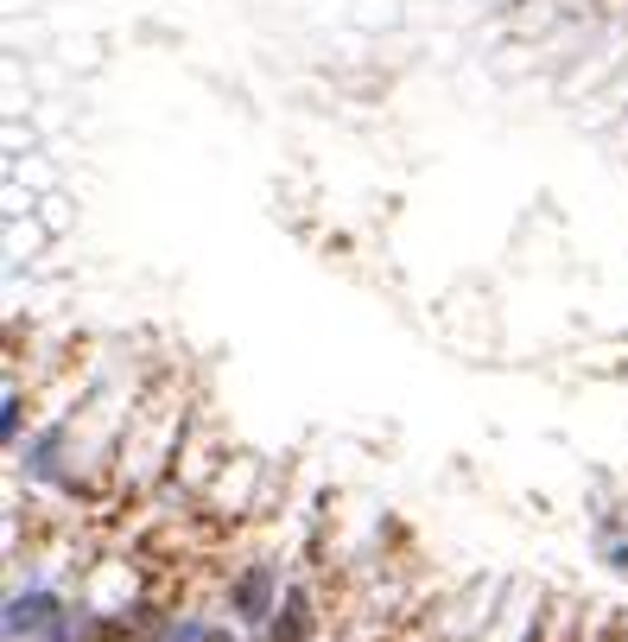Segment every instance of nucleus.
I'll list each match as a JSON object with an SVG mask.
<instances>
[{
	"label": "nucleus",
	"instance_id": "3",
	"mask_svg": "<svg viewBox=\"0 0 628 642\" xmlns=\"http://www.w3.org/2000/svg\"><path fill=\"white\" fill-rule=\"evenodd\" d=\"M0 433H7V439L20 433V401H13V394H7V413H0Z\"/></svg>",
	"mask_w": 628,
	"mask_h": 642
},
{
	"label": "nucleus",
	"instance_id": "2",
	"mask_svg": "<svg viewBox=\"0 0 628 642\" xmlns=\"http://www.w3.org/2000/svg\"><path fill=\"white\" fill-rule=\"evenodd\" d=\"M235 604H242V617H267V572H248L242 591H235Z\"/></svg>",
	"mask_w": 628,
	"mask_h": 642
},
{
	"label": "nucleus",
	"instance_id": "4",
	"mask_svg": "<svg viewBox=\"0 0 628 642\" xmlns=\"http://www.w3.org/2000/svg\"><path fill=\"white\" fill-rule=\"evenodd\" d=\"M616 566H622V572H628V547H622V554H616Z\"/></svg>",
	"mask_w": 628,
	"mask_h": 642
},
{
	"label": "nucleus",
	"instance_id": "1",
	"mask_svg": "<svg viewBox=\"0 0 628 642\" xmlns=\"http://www.w3.org/2000/svg\"><path fill=\"white\" fill-rule=\"evenodd\" d=\"M7 636L13 642H57V598H51V591H25V598H13Z\"/></svg>",
	"mask_w": 628,
	"mask_h": 642
}]
</instances>
